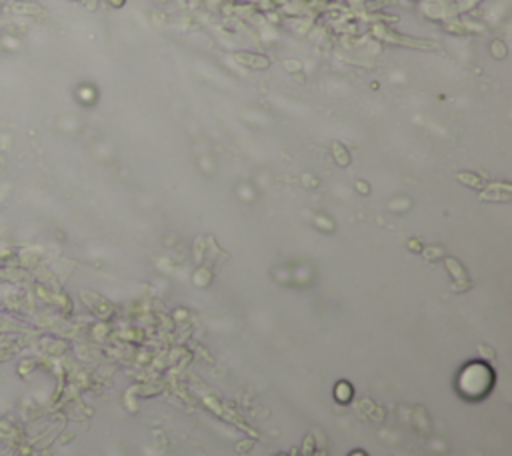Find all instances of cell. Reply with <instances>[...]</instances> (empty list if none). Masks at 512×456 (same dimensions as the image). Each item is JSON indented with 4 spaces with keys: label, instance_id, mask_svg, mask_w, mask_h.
<instances>
[{
    "label": "cell",
    "instance_id": "1",
    "mask_svg": "<svg viewBox=\"0 0 512 456\" xmlns=\"http://www.w3.org/2000/svg\"><path fill=\"white\" fill-rule=\"evenodd\" d=\"M372 34L382 40V42H388V44H396V46H404V48H416V50H436L438 48V42H432V40H422V38H410V36H404V34H398L382 24H376Z\"/></svg>",
    "mask_w": 512,
    "mask_h": 456
},
{
    "label": "cell",
    "instance_id": "2",
    "mask_svg": "<svg viewBox=\"0 0 512 456\" xmlns=\"http://www.w3.org/2000/svg\"><path fill=\"white\" fill-rule=\"evenodd\" d=\"M4 8L10 10V12L16 14V16H32V18L46 16V10H44L40 4L30 2V0H10V2H6Z\"/></svg>",
    "mask_w": 512,
    "mask_h": 456
},
{
    "label": "cell",
    "instance_id": "3",
    "mask_svg": "<svg viewBox=\"0 0 512 456\" xmlns=\"http://www.w3.org/2000/svg\"><path fill=\"white\" fill-rule=\"evenodd\" d=\"M234 58L246 66V68H252V70H266L270 68V58L264 56V54H254V52H236Z\"/></svg>",
    "mask_w": 512,
    "mask_h": 456
},
{
    "label": "cell",
    "instance_id": "4",
    "mask_svg": "<svg viewBox=\"0 0 512 456\" xmlns=\"http://www.w3.org/2000/svg\"><path fill=\"white\" fill-rule=\"evenodd\" d=\"M332 150H334V156H336V162L340 164V166H348V162H350V154H348V150L340 144V142H336L334 146H332Z\"/></svg>",
    "mask_w": 512,
    "mask_h": 456
},
{
    "label": "cell",
    "instance_id": "5",
    "mask_svg": "<svg viewBox=\"0 0 512 456\" xmlns=\"http://www.w3.org/2000/svg\"><path fill=\"white\" fill-rule=\"evenodd\" d=\"M446 266H448V270L454 274V278L458 280V282H464L466 286H468V282H466V274H464V270H462V266L456 262V260H452V258H448L446 260Z\"/></svg>",
    "mask_w": 512,
    "mask_h": 456
},
{
    "label": "cell",
    "instance_id": "6",
    "mask_svg": "<svg viewBox=\"0 0 512 456\" xmlns=\"http://www.w3.org/2000/svg\"><path fill=\"white\" fill-rule=\"evenodd\" d=\"M460 182H464V184H468V186H474V188H480L484 182L478 178V176H474V174H470V172H460L458 176H456Z\"/></svg>",
    "mask_w": 512,
    "mask_h": 456
},
{
    "label": "cell",
    "instance_id": "7",
    "mask_svg": "<svg viewBox=\"0 0 512 456\" xmlns=\"http://www.w3.org/2000/svg\"><path fill=\"white\" fill-rule=\"evenodd\" d=\"M492 56H496V58H506V54H508V50H506V46L500 42V40H494L492 42Z\"/></svg>",
    "mask_w": 512,
    "mask_h": 456
},
{
    "label": "cell",
    "instance_id": "8",
    "mask_svg": "<svg viewBox=\"0 0 512 456\" xmlns=\"http://www.w3.org/2000/svg\"><path fill=\"white\" fill-rule=\"evenodd\" d=\"M478 2H482V0H466V2H462V4H460V8H458V10H460V12H462V10H470V8H474Z\"/></svg>",
    "mask_w": 512,
    "mask_h": 456
},
{
    "label": "cell",
    "instance_id": "9",
    "mask_svg": "<svg viewBox=\"0 0 512 456\" xmlns=\"http://www.w3.org/2000/svg\"><path fill=\"white\" fill-rule=\"evenodd\" d=\"M86 8L88 10H96L98 8V0H86Z\"/></svg>",
    "mask_w": 512,
    "mask_h": 456
},
{
    "label": "cell",
    "instance_id": "10",
    "mask_svg": "<svg viewBox=\"0 0 512 456\" xmlns=\"http://www.w3.org/2000/svg\"><path fill=\"white\" fill-rule=\"evenodd\" d=\"M124 2H126V0H108V4H110V6H114V8H122V6H124Z\"/></svg>",
    "mask_w": 512,
    "mask_h": 456
},
{
    "label": "cell",
    "instance_id": "11",
    "mask_svg": "<svg viewBox=\"0 0 512 456\" xmlns=\"http://www.w3.org/2000/svg\"><path fill=\"white\" fill-rule=\"evenodd\" d=\"M0 18H2V6H0Z\"/></svg>",
    "mask_w": 512,
    "mask_h": 456
},
{
    "label": "cell",
    "instance_id": "12",
    "mask_svg": "<svg viewBox=\"0 0 512 456\" xmlns=\"http://www.w3.org/2000/svg\"><path fill=\"white\" fill-rule=\"evenodd\" d=\"M2 4H4V0H0V6H2Z\"/></svg>",
    "mask_w": 512,
    "mask_h": 456
},
{
    "label": "cell",
    "instance_id": "13",
    "mask_svg": "<svg viewBox=\"0 0 512 456\" xmlns=\"http://www.w3.org/2000/svg\"><path fill=\"white\" fill-rule=\"evenodd\" d=\"M68 2H78V0H68Z\"/></svg>",
    "mask_w": 512,
    "mask_h": 456
}]
</instances>
